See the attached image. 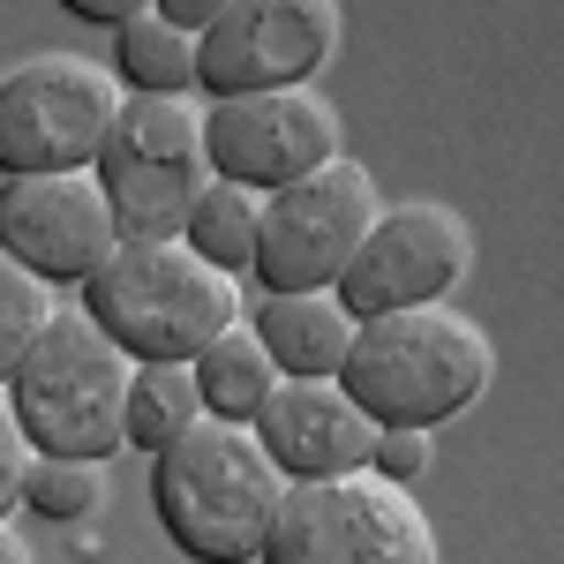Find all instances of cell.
I'll return each mask as SVG.
<instances>
[{
  "label": "cell",
  "instance_id": "6da1fadb",
  "mask_svg": "<svg viewBox=\"0 0 564 564\" xmlns=\"http://www.w3.org/2000/svg\"><path fill=\"white\" fill-rule=\"evenodd\" d=\"M489 377H497V347L452 302L361 316L347 369H339L347 399L377 430H436V422L467 414L489 391Z\"/></svg>",
  "mask_w": 564,
  "mask_h": 564
},
{
  "label": "cell",
  "instance_id": "7a4b0ae2",
  "mask_svg": "<svg viewBox=\"0 0 564 564\" xmlns=\"http://www.w3.org/2000/svg\"><path fill=\"white\" fill-rule=\"evenodd\" d=\"M279 497H286V475L271 467L257 430L218 422V414L181 430L151 467L159 527H166V542L181 557L196 564H257L263 534L279 520Z\"/></svg>",
  "mask_w": 564,
  "mask_h": 564
},
{
  "label": "cell",
  "instance_id": "3957f363",
  "mask_svg": "<svg viewBox=\"0 0 564 564\" xmlns=\"http://www.w3.org/2000/svg\"><path fill=\"white\" fill-rule=\"evenodd\" d=\"M84 316L129 361H196L241 324V286L188 241H121L84 279Z\"/></svg>",
  "mask_w": 564,
  "mask_h": 564
},
{
  "label": "cell",
  "instance_id": "277c9868",
  "mask_svg": "<svg viewBox=\"0 0 564 564\" xmlns=\"http://www.w3.org/2000/svg\"><path fill=\"white\" fill-rule=\"evenodd\" d=\"M129 354L113 347L84 308H53L39 347L8 377L15 422L31 452L53 459H113L129 444Z\"/></svg>",
  "mask_w": 564,
  "mask_h": 564
},
{
  "label": "cell",
  "instance_id": "5b68a950",
  "mask_svg": "<svg viewBox=\"0 0 564 564\" xmlns=\"http://www.w3.org/2000/svg\"><path fill=\"white\" fill-rule=\"evenodd\" d=\"M257 564H436V534L406 481L354 467L324 481H286Z\"/></svg>",
  "mask_w": 564,
  "mask_h": 564
},
{
  "label": "cell",
  "instance_id": "8992f818",
  "mask_svg": "<svg viewBox=\"0 0 564 564\" xmlns=\"http://www.w3.org/2000/svg\"><path fill=\"white\" fill-rule=\"evenodd\" d=\"M98 188L121 241H181L196 212L212 159H204V121L181 98H129L113 113V135L98 151Z\"/></svg>",
  "mask_w": 564,
  "mask_h": 564
},
{
  "label": "cell",
  "instance_id": "52a82bcc",
  "mask_svg": "<svg viewBox=\"0 0 564 564\" xmlns=\"http://www.w3.org/2000/svg\"><path fill=\"white\" fill-rule=\"evenodd\" d=\"M129 98L121 84L76 61V53H39L0 76V174H84L98 166L113 113Z\"/></svg>",
  "mask_w": 564,
  "mask_h": 564
},
{
  "label": "cell",
  "instance_id": "ba28073f",
  "mask_svg": "<svg viewBox=\"0 0 564 564\" xmlns=\"http://www.w3.org/2000/svg\"><path fill=\"white\" fill-rule=\"evenodd\" d=\"M377 212H384L377 181H369V166H354L347 151L332 166H316V174L271 188L257 218V286H271V294L339 286L354 249L369 241Z\"/></svg>",
  "mask_w": 564,
  "mask_h": 564
},
{
  "label": "cell",
  "instance_id": "9c48e42d",
  "mask_svg": "<svg viewBox=\"0 0 564 564\" xmlns=\"http://www.w3.org/2000/svg\"><path fill=\"white\" fill-rule=\"evenodd\" d=\"M467 271H475V234H467V218L452 212V204H436V196H414V204L377 212L369 241L354 249L347 279H339L332 294H339L347 316L361 324V316L444 302L452 286H467Z\"/></svg>",
  "mask_w": 564,
  "mask_h": 564
},
{
  "label": "cell",
  "instance_id": "30bf717a",
  "mask_svg": "<svg viewBox=\"0 0 564 564\" xmlns=\"http://www.w3.org/2000/svg\"><path fill=\"white\" fill-rule=\"evenodd\" d=\"M339 45V0H234L196 31V84L212 98L316 84Z\"/></svg>",
  "mask_w": 564,
  "mask_h": 564
},
{
  "label": "cell",
  "instance_id": "8fae6325",
  "mask_svg": "<svg viewBox=\"0 0 564 564\" xmlns=\"http://www.w3.org/2000/svg\"><path fill=\"white\" fill-rule=\"evenodd\" d=\"M204 159L218 181H241V188H286V181L316 174L339 159V106L316 84L294 90H249V98H212L204 113Z\"/></svg>",
  "mask_w": 564,
  "mask_h": 564
},
{
  "label": "cell",
  "instance_id": "7c38bea8",
  "mask_svg": "<svg viewBox=\"0 0 564 564\" xmlns=\"http://www.w3.org/2000/svg\"><path fill=\"white\" fill-rule=\"evenodd\" d=\"M0 249L45 286H84L121 249L98 174H0Z\"/></svg>",
  "mask_w": 564,
  "mask_h": 564
},
{
  "label": "cell",
  "instance_id": "4fadbf2b",
  "mask_svg": "<svg viewBox=\"0 0 564 564\" xmlns=\"http://www.w3.org/2000/svg\"><path fill=\"white\" fill-rule=\"evenodd\" d=\"M249 430L286 481L354 475V467H369V444H377V422L347 399L339 377H279Z\"/></svg>",
  "mask_w": 564,
  "mask_h": 564
},
{
  "label": "cell",
  "instance_id": "5bb4252c",
  "mask_svg": "<svg viewBox=\"0 0 564 564\" xmlns=\"http://www.w3.org/2000/svg\"><path fill=\"white\" fill-rule=\"evenodd\" d=\"M249 332L279 361V377H339L347 347H354V316L332 286H316V294H263Z\"/></svg>",
  "mask_w": 564,
  "mask_h": 564
},
{
  "label": "cell",
  "instance_id": "9a60e30c",
  "mask_svg": "<svg viewBox=\"0 0 564 564\" xmlns=\"http://www.w3.org/2000/svg\"><path fill=\"white\" fill-rule=\"evenodd\" d=\"M196 384H204V414L249 430L257 406L271 399V384H279V361L263 354V339L249 324H234V332H218L212 347L196 354Z\"/></svg>",
  "mask_w": 564,
  "mask_h": 564
},
{
  "label": "cell",
  "instance_id": "2e32d148",
  "mask_svg": "<svg viewBox=\"0 0 564 564\" xmlns=\"http://www.w3.org/2000/svg\"><path fill=\"white\" fill-rule=\"evenodd\" d=\"M113 68H121V84L135 98H181L196 84V31H181L159 8H143V15H129L113 31Z\"/></svg>",
  "mask_w": 564,
  "mask_h": 564
},
{
  "label": "cell",
  "instance_id": "e0dca14e",
  "mask_svg": "<svg viewBox=\"0 0 564 564\" xmlns=\"http://www.w3.org/2000/svg\"><path fill=\"white\" fill-rule=\"evenodd\" d=\"M204 422V384L196 361H135L129 369V444L135 452H166L181 430Z\"/></svg>",
  "mask_w": 564,
  "mask_h": 564
},
{
  "label": "cell",
  "instance_id": "ac0fdd59",
  "mask_svg": "<svg viewBox=\"0 0 564 564\" xmlns=\"http://www.w3.org/2000/svg\"><path fill=\"white\" fill-rule=\"evenodd\" d=\"M257 218H263L257 188L212 174L204 196H196V212H188V226H181V241H188L204 263H218L226 279H241V271H257Z\"/></svg>",
  "mask_w": 564,
  "mask_h": 564
},
{
  "label": "cell",
  "instance_id": "d6986e66",
  "mask_svg": "<svg viewBox=\"0 0 564 564\" xmlns=\"http://www.w3.org/2000/svg\"><path fill=\"white\" fill-rule=\"evenodd\" d=\"M23 505L53 527H76L106 505V459H53V452H31L23 467Z\"/></svg>",
  "mask_w": 564,
  "mask_h": 564
},
{
  "label": "cell",
  "instance_id": "ffe728a7",
  "mask_svg": "<svg viewBox=\"0 0 564 564\" xmlns=\"http://www.w3.org/2000/svg\"><path fill=\"white\" fill-rule=\"evenodd\" d=\"M53 324V286L31 263H15L0 249V384L23 369V354L39 347V332Z\"/></svg>",
  "mask_w": 564,
  "mask_h": 564
},
{
  "label": "cell",
  "instance_id": "44dd1931",
  "mask_svg": "<svg viewBox=\"0 0 564 564\" xmlns=\"http://www.w3.org/2000/svg\"><path fill=\"white\" fill-rule=\"evenodd\" d=\"M430 459H436L430 430H377V444H369V475H384V481L430 475Z\"/></svg>",
  "mask_w": 564,
  "mask_h": 564
},
{
  "label": "cell",
  "instance_id": "7402d4cb",
  "mask_svg": "<svg viewBox=\"0 0 564 564\" xmlns=\"http://www.w3.org/2000/svg\"><path fill=\"white\" fill-rule=\"evenodd\" d=\"M23 467H31V436H23L15 399H8V384H0V520L23 505Z\"/></svg>",
  "mask_w": 564,
  "mask_h": 564
},
{
  "label": "cell",
  "instance_id": "603a6c76",
  "mask_svg": "<svg viewBox=\"0 0 564 564\" xmlns=\"http://www.w3.org/2000/svg\"><path fill=\"white\" fill-rule=\"evenodd\" d=\"M61 8H68L76 23H106V31H121L129 15H143V8H151V0H61Z\"/></svg>",
  "mask_w": 564,
  "mask_h": 564
},
{
  "label": "cell",
  "instance_id": "cb8c5ba5",
  "mask_svg": "<svg viewBox=\"0 0 564 564\" xmlns=\"http://www.w3.org/2000/svg\"><path fill=\"white\" fill-rule=\"evenodd\" d=\"M151 8H159L166 23H181V31H212V23L226 15V8H234V0H151Z\"/></svg>",
  "mask_w": 564,
  "mask_h": 564
},
{
  "label": "cell",
  "instance_id": "d4e9b609",
  "mask_svg": "<svg viewBox=\"0 0 564 564\" xmlns=\"http://www.w3.org/2000/svg\"><path fill=\"white\" fill-rule=\"evenodd\" d=\"M0 564H31V550H23V534L0 520Z\"/></svg>",
  "mask_w": 564,
  "mask_h": 564
}]
</instances>
